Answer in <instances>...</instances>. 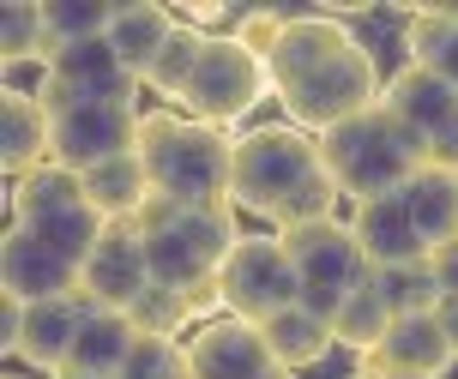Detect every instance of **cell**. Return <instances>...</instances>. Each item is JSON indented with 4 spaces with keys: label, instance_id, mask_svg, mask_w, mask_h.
Masks as SVG:
<instances>
[{
    "label": "cell",
    "instance_id": "f35d334b",
    "mask_svg": "<svg viewBox=\"0 0 458 379\" xmlns=\"http://www.w3.org/2000/svg\"><path fill=\"white\" fill-rule=\"evenodd\" d=\"M350 379H386V374H374V367H356V374H350Z\"/></svg>",
    "mask_w": 458,
    "mask_h": 379
},
{
    "label": "cell",
    "instance_id": "4fadbf2b",
    "mask_svg": "<svg viewBox=\"0 0 458 379\" xmlns=\"http://www.w3.org/2000/svg\"><path fill=\"white\" fill-rule=\"evenodd\" d=\"M453 343L440 332L435 313H404V319H392V332L380 337V350L368 356V367L386 379H446L453 367Z\"/></svg>",
    "mask_w": 458,
    "mask_h": 379
},
{
    "label": "cell",
    "instance_id": "9c48e42d",
    "mask_svg": "<svg viewBox=\"0 0 458 379\" xmlns=\"http://www.w3.org/2000/svg\"><path fill=\"white\" fill-rule=\"evenodd\" d=\"M217 290H224L235 319L266 325L272 313L301 301V277H296V265H290V253H284L277 235H242L235 253H229V265L217 271Z\"/></svg>",
    "mask_w": 458,
    "mask_h": 379
},
{
    "label": "cell",
    "instance_id": "ab89813d",
    "mask_svg": "<svg viewBox=\"0 0 458 379\" xmlns=\"http://www.w3.org/2000/svg\"><path fill=\"white\" fill-rule=\"evenodd\" d=\"M13 379H24V374H13Z\"/></svg>",
    "mask_w": 458,
    "mask_h": 379
},
{
    "label": "cell",
    "instance_id": "8fae6325",
    "mask_svg": "<svg viewBox=\"0 0 458 379\" xmlns=\"http://www.w3.org/2000/svg\"><path fill=\"white\" fill-rule=\"evenodd\" d=\"M187 367H193V379H259V374H272L277 361L253 319L224 313V319L187 332Z\"/></svg>",
    "mask_w": 458,
    "mask_h": 379
},
{
    "label": "cell",
    "instance_id": "5bb4252c",
    "mask_svg": "<svg viewBox=\"0 0 458 379\" xmlns=\"http://www.w3.org/2000/svg\"><path fill=\"white\" fill-rule=\"evenodd\" d=\"M350 235H356V247L368 253L374 271H398V265H422L428 259V241L416 235V223H411V211H404L398 193L356 205L350 211Z\"/></svg>",
    "mask_w": 458,
    "mask_h": 379
},
{
    "label": "cell",
    "instance_id": "f1b7e54d",
    "mask_svg": "<svg viewBox=\"0 0 458 379\" xmlns=\"http://www.w3.org/2000/svg\"><path fill=\"white\" fill-rule=\"evenodd\" d=\"M127 319H133L139 337H175V343H182V332L193 325V307H187L182 290H163V283H151V290H145L133 307H127Z\"/></svg>",
    "mask_w": 458,
    "mask_h": 379
},
{
    "label": "cell",
    "instance_id": "ba28073f",
    "mask_svg": "<svg viewBox=\"0 0 458 379\" xmlns=\"http://www.w3.org/2000/svg\"><path fill=\"white\" fill-rule=\"evenodd\" d=\"M48 114H55V163L85 175L97 163H114V156L139 151V121L145 114L133 103H97V97H67L61 85L43 90Z\"/></svg>",
    "mask_w": 458,
    "mask_h": 379
},
{
    "label": "cell",
    "instance_id": "9a60e30c",
    "mask_svg": "<svg viewBox=\"0 0 458 379\" xmlns=\"http://www.w3.org/2000/svg\"><path fill=\"white\" fill-rule=\"evenodd\" d=\"M48 67H55V85L67 90V97H97V103H133V97H139V79L114 61L109 37L55 48V55H48Z\"/></svg>",
    "mask_w": 458,
    "mask_h": 379
},
{
    "label": "cell",
    "instance_id": "8992f818",
    "mask_svg": "<svg viewBox=\"0 0 458 379\" xmlns=\"http://www.w3.org/2000/svg\"><path fill=\"white\" fill-rule=\"evenodd\" d=\"M277 241H284V253H290V265H296V277H301V307L320 313V319H332V313L374 277L368 253L356 247L350 223H338V217L301 223V229H290V235H277Z\"/></svg>",
    "mask_w": 458,
    "mask_h": 379
},
{
    "label": "cell",
    "instance_id": "e575fe53",
    "mask_svg": "<svg viewBox=\"0 0 458 379\" xmlns=\"http://www.w3.org/2000/svg\"><path fill=\"white\" fill-rule=\"evenodd\" d=\"M428 163L446 169V175H458V121H453V127H440V133L428 139Z\"/></svg>",
    "mask_w": 458,
    "mask_h": 379
},
{
    "label": "cell",
    "instance_id": "52a82bcc",
    "mask_svg": "<svg viewBox=\"0 0 458 379\" xmlns=\"http://www.w3.org/2000/svg\"><path fill=\"white\" fill-rule=\"evenodd\" d=\"M272 97V67H266V55H253L242 37H211L206 55H199V72H193V85H187L182 109L193 121H206V127H235V121H248L259 103Z\"/></svg>",
    "mask_w": 458,
    "mask_h": 379
},
{
    "label": "cell",
    "instance_id": "7c38bea8",
    "mask_svg": "<svg viewBox=\"0 0 458 379\" xmlns=\"http://www.w3.org/2000/svg\"><path fill=\"white\" fill-rule=\"evenodd\" d=\"M0 283L19 301H61V295H79V265H67L48 241H37L30 229H6V247H0Z\"/></svg>",
    "mask_w": 458,
    "mask_h": 379
},
{
    "label": "cell",
    "instance_id": "44dd1931",
    "mask_svg": "<svg viewBox=\"0 0 458 379\" xmlns=\"http://www.w3.org/2000/svg\"><path fill=\"white\" fill-rule=\"evenodd\" d=\"M79 181H85V205H91L103 223H133L139 211H145V199H151V175H145L139 151L114 156V163H97Z\"/></svg>",
    "mask_w": 458,
    "mask_h": 379
},
{
    "label": "cell",
    "instance_id": "8d00e7d4",
    "mask_svg": "<svg viewBox=\"0 0 458 379\" xmlns=\"http://www.w3.org/2000/svg\"><path fill=\"white\" fill-rule=\"evenodd\" d=\"M435 319H440V332H446V343H453V356H458V295H440Z\"/></svg>",
    "mask_w": 458,
    "mask_h": 379
},
{
    "label": "cell",
    "instance_id": "ffe728a7",
    "mask_svg": "<svg viewBox=\"0 0 458 379\" xmlns=\"http://www.w3.org/2000/svg\"><path fill=\"white\" fill-rule=\"evenodd\" d=\"M175 13L169 6H157V0H127V6H114V19H109V48H114V61L133 72L139 85H145V72H151V61L163 55V43L175 37Z\"/></svg>",
    "mask_w": 458,
    "mask_h": 379
},
{
    "label": "cell",
    "instance_id": "30bf717a",
    "mask_svg": "<svg viewBox=\"0 0 458 379\" xmlns=\"http://www.w3.org/2000/svg\"><path fill=\"white\" fill-rule=\"evenodd\" d=\"M151 290V259H145V235L133 223H109V235L97 241V253L79 271V295L91 307L127 313L139 295Z\"/></svg>",
    "mask_w": 458,
    "mask_h": 379
},
{
    "label": "cell",
    "instance_id": "4dcf8cb0",
    "mask_svg": "<svg viewBox=\"0 0 458 379\" xmlns=\"http://www.w3.org/2000/svg\"><path fill=\"white\" fill-rule=\"evenodd\" d=\"M380 277V290H386V301H392V313L404 319V313H435L440 307V283H435V271H428V259L422 265H398V271H374Z\"/></svg>",
    "mask_w": 458,
    "mask_h": 379
},
{
    "label": "cell",
    "instance_id": "d4e9b609",
    "mask_svg": "<svg viewBox=\"0 0 458 379\" xmlns=\"http://www.w3.org/2000/svg\"><path fill=\"white\" fill-rule=\"evenodd\" d=\"M392 301H386V290H380V277H368L362 290L350 295L338 313H332V337H338V350H356V356H374L380 350V337L392 332Z\"/></svg>",
    "mask_w": 458,
    "mask_h": 379
},
{
    "label": "cell",
    "instance_id": "d590c367",
    "mask_svg": "<svg viewBox=\"0 0 458 379\" xmlns=\"http://www.w3.org/2000/svg\"><path fill=\"white\" fill-rule=\"evenodd\" d=\"M428 271H435V283H440L446 295H458V241L435 247V253H428Z\"/></svg>",
    "mask_w": 458,
    "mask_h": 379
},
{
    "label": "cell",
    "instance_id": "277c9868",
    "mask_svg": "<svg viewBox=\"0 0 458 379\" xmlns=\"http://www.w3.org/2000/svg\"><path fill=\"white\" fill-rule=\"evenodd\" d=\"M320 156L326 175L338 181L344 199H392L404 193L422 169H428V139L411 133L392 109H368L356 121H344L332 133H320Z\"/></svg>",
    "mask_w": 458,
    "mask_h": 379
},
{
    "label": "cell",
    "instance_id": "e0dca14e",
    "mask_svg": "<svg viewBox=\"0 0 458 379\" xmlns=\"http://www.w3.org/2000/svg\"><path fill=\"white\" fill-rule=\"evenodd\" d=\"M133 319L114 307H85V325H79V343H72V361L55 379H121L127 356H133Z\"/></svg>",
    "mask_w": 458,
    "mask_h": 379
},
{
    "label": "cell",
    "instance_id": "cb8c5ba5",
    "mask_svg": "<svg viewBox=\"0 0 458 379\" xmlns=\"http://www.w3.org/2000/svg\"><path fill=\"white\" fill-rule=\"evenodd\" d=\"M398 199H404V211H411L416 235L428 241V253L446 247V241H458V175H446V169L428 163V169H422Z\"/></svg>",
    "mask_w": 458,
    "mask_h": 379
},
{
    "label": "cell",
    "instance_id": "7a4b0ae2",
    "mask_svg": "<svg viewBox=\"0 0 458 379\" xmlns=\"http://www.w3.org/2000/svg\"><path fill=\"white\" fill-rule=\"evenodd\" d=\"M338 181L326 175L320 139L301 127H253L235 139V163H229V205L266 217L272 235H290L301 223H326L338 217Z\"/></svg>",
    "mask_w": 458,
    "mask_h": 379
},
{
    "label": "cell",
    "instance_id": "ac0fdd59",
    "mask_svg": "<svg viewBox=\"0 0 458 379\" xmlns=\"http://www.w3.org/2000/svg\"><path fill=\"white\" fill-rule=\"evenodd\" d=\"M0 156H6L13 181L55 163V114H48L43 97H6L0 103Z\"/></svg>",
    "mask_w": 458,
    "mask_h": 379
},
{
    "label": "cell",
    "instance_id": "d6986e66",
    "mask_svg": "<svg viewBox=\"0 0 458 379\" xmlns=\"http://www.w3.org/2000/svg\"><path fill=\"white\" fill-rule=\"evenodd\" d=\"M85 295H61V301H37L24 313V343L19 361H30L37 374H61L72 361V343H79V325H85Z\"/></svg>",
    "mask_w": 458,
    "mask_h": 379
},
{
    "label": "cell",
    "instance_id": "f546056e",
    "mask_svg": "<svg viewBox=\"0 0 458 379\" xmlns=\"http://www.w3.org/2000/svg\"><path fill=\"white\" fill-rule=\"evenodd\" d=\"M0 55H6V61H30V55H48V19H43V0H6V13H0Z\"/></svg>",
    "mask_w": 458,
    "mask_h": 379
},
{
    "label": "cell",
    "instance_id": "83f0119b",
    "mask_svg": "<svg viewBox=\"0 0 458 379\" xmlns=\"http://www.w3.org/2000/svg\"><path fill=\"white\" fill-rule=\"evenodd\" d=\"M43 19H48V55H55V48L109 37L114 6H103V0H43Z\"/></svg>",
    "mask_w": 458,
    "mask_h": 379
},
{
    "label": "cell",
    "instance_id": "6da1fadb",
    "mask_svg": "<svg viewBox=\"0 0 458 379\" xmlns=\"http://www.w3.org/2000/svg\"><path fill=\"white\" fill-rule=\"evenodd\" d=\"M266 67H272V97L284 103L290 127H301L314 139L368 109H380V97H386L374 48L356 30H344L332 13L290 19V30L277 37Z\"/></svg>",
    "mask_w": 458,
    "mask_h": 379
},
{
    "label": "cell",
    "instance_id": "74e56055",
    "mask_svg": "<svg viewBox=\"0 0 458 379\" xmlns=\"http://www.w3.org/2000/svg\"><path fill=\"white\" fill-rule=\"evenodd\" d=\"M259 379H296V374H290V367H272V374H259Z\"/></svg>",
    "mask_w": 458,
    "mask_h": 379
},
{
    "label": "cell",
    "instance_id": "5b68a950",
    "mask_svg": "<svg viewBox=\"0 0 458 379\" xmlns=\"http://www.w3.org/2000/svg\"><path fill=\"white\" fill-rule=\"evenodd\" d=\"M242 241L235 229V205H206V211H175L145 235V259H151V283L163 290H199L217 283V271L229 265V253Z\"/></svg>",
    "mask_w": 458,
    "mask_h": 379
},
{
    "label": "cell",
    "instance_id": "484cf974",
    "mask_svg": "<svg viewBox=\"0 0 458 379\" xmlns=\"http://www.w3.org/2000/svg\"><path fill=\"white\" fill-rule=\"evenodd\" d=\"M211 30H199V24H175V37L163 43V55L151 61V72H145V85L157 90V97H169V103H182L187 85H193V72H199V55H206Z\"/></svg>",
    "mask_w": 458,
    "mask_h": 379
},
{
    "label": "cell",
    "instance_id": "603a6c76",
    "mask_svg": "<svg viewBox=\"0 0 458 379\" xmlns=\"http://www.w3.org/2000/svg\"><path fill=\"white\" fill-rule=\"evenodd\" d=\"M79 205H85V181L72 169H61V163H43L37 175L13 181V223L19 229H43L55 217L79 211Z\"/></svg>",
    "mask_w": 458,
    "mask_h": 379
},
{
    "label": "cell",
    "instance_id": "2e32d148",
    "mask_svg": "<svg viewBox=\"0 0 458 379\" xmlns=\"http://www.w3.org/2000/svg\"><path fill=\"white\" fill-rule=\"evenodd\" d=\"M380 109H392L411 133L435 139L440 127H453L458 121V90L440 79V72L416 67V61H404V67L386 79V97H380Z\"/></svg>",
    "mask_w": 458,
    "mask_h": 379
},
{
    "label": "cell",
    "instance_id": "7402d4cb",
    "mask_svg": "<svg viewBox=\"0 0 458 379\" xmlns=\"http://www.w3.org/2000/svg\"><path fill=\"white\" fill-rule=\"evenodd\" d=\"M259 332H266V343H272V361H277V367H290V374H301V367H320V361L338 350L332 319L308 313L301 301H296V307H284V313H272Z\"/></svg>",
    "mask_w": 458,
    "mask_h": 379
},
{
    "label": "cell",
    "instance_id": "836d02e7",
    "mask_svg": "<svg viewBox=\"0 0 458 379\" xmlns=\"http://www.w3.org/2000/svg\"><path fill=\"white\" fill-rule=\"evenodd\" d=\"M24 313H30V301H19V295L0 301V350L6 356H19V343H24Z\"/></svg>",
    "mask_w": 458,
    "mask_h": 379
},
{
    "label": "cell",
    "instance_id": "4316f807",
    "mask_svg": "<svg viewBox=\"0 0 458 379\" xmlns=\"http://www.w3.org/2000/svg\"><path fill=\"white\" fill-rule=\"evenodd\" d=\"M404 48H411L416 67L440 72V79L458 90V13L453 6H446V13H416L411 30H404Z\"/></svg>",
    "mask_w": 458,
    "mask_h": 379
},
{
    "label": "cell",
    "instance_id": "d6a6232c",
    "mask_svg": "<svg viewBox=\"0 0 458 379\" xmlns=\"http://www.w3.org/2000/svg\"><path fill=\"white\" fill-rule=\"evenodd\" d=\"M290 19H301V13H242V19L229 24V37H242L253 55L272 61V48H277V37L290 30Z\"/></svg>",
    "mask_w": 458,
    "mask_h": 379
},
{
    "label": "cell",
    "instance_id": "1f68e13d",
    "mask_svg": "<svg viewBox=\"0 0 458 379\" xmlns=\"http://www.w3.org/2000/svg\"><path fill=\"white\" fill-rule=\"evenodd\" d=\"M121 379H193L187 343H175V337H133V356H127Z\"/></svg>",
    "mask_w": 458,
    "mask_h": 379
},
{
    "label": "cell",
    "instance_id": "3957f363",
    "mask_svg": "<svg viewBox=\"0 0 458 379\" xmlns=\"http://www.w3.org/2000/svg\"><path fill=\"white\" fill-rule=\"evenodd\" d=\"M139 163L151 175V193L206 211V205H229V163H235V139L224 127H206L193 114L151 109L139 121Z\"/></svg>",
    "mask_w": 458,
    "mask_h": 379
}]
</instances>
